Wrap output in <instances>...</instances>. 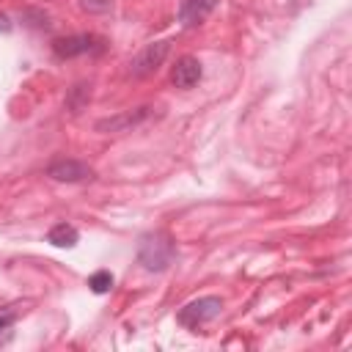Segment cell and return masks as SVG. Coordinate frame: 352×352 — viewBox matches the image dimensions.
I'll return each mask as SVG.
<instances>
[{"label": "cell", "instance_id": "6da1fadb", "mask_svg": "<svg viewBox=\"0 0 352 352\" xmlns=\"http://www.w3.org/2000/svg\"><path fill=\"white\" fill-rule=\"evenodd\" d=\"M176 258V242L168 231H146L138 239V264L146 272H165Z\"/></svg>", "mask_w": 352, "mask_h": 352}, {"label": "cell", "instance_id": "7a4b0ae2", "mask_svg": "<svg viewBox=\"0 0 352 352\" xmlns=\"http://www.w3.org/2000/svg\"><path fill=\"white\" fill-rule=\"evenodd\" d=\"M104 50H107V41L96 33H72V36H60L52 41V52L60 60L80 58V55H102Z\"/></svg>", "mask_w": 352, "mask_h": 352}, {"label": "cell", "instance_id": "3957f363", "mask_svg": "<svg viewBox=\"0 0 352 352\" xmlns=\"http://www.w3.org/2000/svg\"><path fill=\"white\" fill-rule=\"evenodd\" d=\"M220 311H223V300L214 297V294H206V297H198V300H190L187 305H182L179 314H176V322L182 327L192 330V327H201V324L217 319Z\"/></svg>", "mask_w": 352, "mask_h": 352}, {"label": "cell", "instance_id": "277c9868", "mask_svg": "<svg viewBox=\"0 0 352 352\" xmlns=\"http://www.w3.org/2000/svg\"><path fill=\"white\" fill-rule=\"evenodd\" d=\"M168 52H170V44H168V41H151V44H146V47L132 58L129 74H132V77H148V74H154V72L165 63Z\"/></svg>", "mask_w": 352, "mask_h": 352}, {"label": "cell", "instance_id": "5b68a950", "mask_svg": "<svg viewBox=\"0 0 352 352\" xmlns=\"http://www.w3.org/2000/svg\"><path fill=\"white\" fill-rule=\"evenodd\" d=\"M47 176L52 182H66V184H77V182H91L96 173L88 162L82 160H72V157H63V160H55L47 165Z\"/></svg>", "mask_w": 352, "mask_h": 352}, {"label": "cell", "instance_id": "8992f818", "mask_svg": "<svg viewBox=\"0 0 352 352\" xmlns=\"http://www.w3.org/2000/svg\"><path fill=\"white\" fill-rule=\"evenodd\" d=\"M151 116H154V107L143 104V107H135V110H126V113H118V116L99 118L96 121V132H129V129L140 126L143 121H148Z\"/></svg>", "mask_w": 352, "mask_h": 352}, {"label": "cell", "instance_id": "52a82bcc", "mask_svg": "<svg viewBox=\"0 0 352 352\" xmlns=\"http://www.w3.org/2000/svg\"><path fill=\"white\" fill-rule=\"evenodd\" d=\"M214 6H217V0H179L176 22L182 28H198L214 11Z\"/></svg>", "mask_w": 352, "mask_h": 352}, {"label": "cell", "instance_id": "ba28073f", "mask_svg": "<svg viewBox=\"0 0 352 352\" xmlns=\"http://www.w3.org/2000/svg\"><path fill=\"white\" fill-rule=\"evenodd\" d=\"M201 77H204V66H201V60L192 58V55H182V58L176 60L173 72H170L173 85H176V88H184V91L192 88V85H198Z\"/></svg>", "mask_w": 352, "mask_h": 352}, {"label": "cell", "instance_id": "9c48e42d", "mask_svg": "<svg viewBox=\"0 0 352 352\" xmlns=\"http://www.w3.org/2000/svg\"><path fill=\"white\" fill-rule=\"evenodd\" d=\"M47 242L55 245V248H74V245L80 242V231H77L72 223L60 220V223H55V226L47 231Z\"/></svg>", "mask_w": 352, "mask_h": 352}, {"label": "cell", "instance_id": "30bf717a", "mask_svg": "<svg viewBox=\"0 0 352 352\" xmlns=\"http://www.w3.org/2000/svg\"><path fill=\"white\" fill-rule=\"evenodd\" d=\"M88 99H91V85L80 82V85H74V88L69 91V96H66V107H69L72 113H80V107L88 104Z\"/></svg>", "mask_w": 352, "mask_h": 352}, {"label": "cell", "instance_id": "8fae6325", "mask_svg": "<svg viewBox=\"0 0 352 352\" xmlns=\"http://www.w3.org/2000/svg\"><path fill=\"white\" fill-rule=\"evenodd\" d=\"M113 283H116V278H113L110 270H96V272L88 278V286H91L94 294H107V292L113 289Z\"/></svg>", "mask_w": 352, "mask_h": 352}, {"label": "cell", "instance_id": "7c38bea8", "mask_svg": "<svg viewBox=\"0 0 352 352\" xmlns=\"http://www.w3.org/2000/svg\"><path fill=\"white\" fill-rule=\"evenodd\" d=\"M80 6H82L85 11L102 14V11H110V8H113V0H80Z\"/></svg>", "mask_w": 352, "mask_h": 352}, {"label": "cell", "instance_id": "4fadbf2b", "mask_svg": "<svg viewBox=\"0 0 352 352\" xmlns=\"http://www.w3.org/2000/svg\"><path fill=\"white\" fill-rule=\"evenodd\" d=\"M14 322H16V311H11V308H0V333L11 330Z\"/></svg>", "mask_w": 352, "mask_h": 352}, {"label": "cell", "instance_id": "5bb4252c", "mask_svg": "<svg viewBox=\"0 0 352 352\" xmlns=\"http://www.w3.org/2000/svg\"><path fill=\"white\" fill-rule=\"evenodd\" d=\"M0 28H3V30H8V28H11V25H8V16H0Z\"/></svg>", "mask_w": 352, "mask_h": 352}]
</instances>
